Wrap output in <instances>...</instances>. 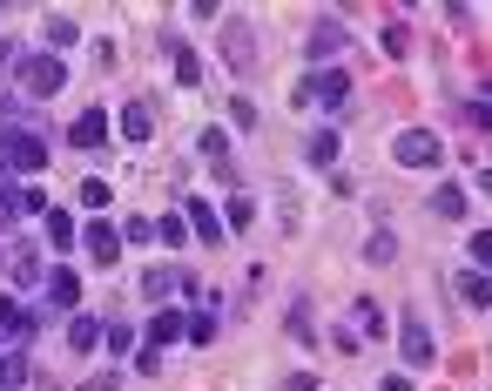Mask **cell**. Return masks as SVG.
<instances>
[{"instance_id":"277c9868","label":"cell","mask_w":492,"mask_h":391,"mask_svg":"<svg viewBox=\"0 0 492 391\" xmlns=\"http://www.w3.org/2000/svg\"><path fill=\"white\" fill-rule=\"evenodd\" d=\"M344 95H351V81L331 75V67H317V75L303 81V101H324V108H344Z\"/></svg>"},{"instance_id":"f1b7e54d","label":"cell","mask_w":492,"mask_h":391,"mask_svg":"<svg viewBox=\"0 0 492 391\" xmlns=\"http://www.w3.org/2000/svg\"><path fill=\"white\" fill-rule=\"evenodd\" d=\"M190 337H196V345H210V337H216V317H210V311L190 317Z\"/></svg>"},{"instance_id":"e0dca14e","label":"cell","mask_w":492,"mask_h":391,"mask_svg":"<svg viewBox=\"0 0 492 391\" xmlns=\"http://www.w3.org/2000/svg\"><path fill=\"white\" fill-rule=\"evenodd\" d=\"M176 283H182V277H176V270L162 263V270H149V277H142V291H149V297H169V291H176Z\"/></svg>"},{"instance_id":"5b68a950","label":"cell","mask_w":492,"mask_h":391,"mask_svg":"<svg viewBox=\"0 0 492 391\" xmlns=\"http://www.w3.org/2000/svg\"><path fill=\"white\" fill-rule=\"evenodd\" d=\"M41 162H47V149L34 135H7L0 142V169H41Z\"/></svg>"},{"instance_id":"2e32d148","label":"cell","mask_w":492,"mask_h":391,"mask_svg":"<svg viewBox=\"0 0 492 391\" xmlns=\"http://www.w3.org/2000/svg\"><path fill=\"white\" fill-rule=\"evenodd\" d=\"M67 337H75V351H95V345H101V324H95V317H75Z\"/></svg>"},{"instance_id":"44dd1931","label":"cell","mask_w":492,"mask_h":391,"mask_svg":"<svg viewBox=\"0 0 492 391\" xmlns=\"http://www.w3.org/2000/svg\"><path fill=\"white\" fill-rule=\"evenodd\" d=\"M21 378H27V358H14V351H7V358H0V391H14Z\"/></svg>"},{"instance_id":"1f68e13d","label":"cell","mask_w":492,"mask_h":391,"mask_svg":"<svg viewBox=\"0 0 492 391\" xmlns=\"http://www.w3.org/2000/svg\"><path fill=\"white\" fill-rule=\"evenodd\" d=\"M378 391H412V385H405V378H384V385H378Z\"/></svg>"},{"instance_id":"603a6c76","label":"cell","mask_w":492,"mask_h":391,"mask_svg":"<svg viewBox=\"0 0 492 391\" xmlns=\"http://www.w3.org/2000/svg\"><path fill=\"white\" fill-rule=\"evenodd\" d=\"M0 331H27V311L14 297H0Z\"/></svg>"},{"instance_id":"7a4b0ae2","label":"cell","mask_w":492,"mask_h":391,"mask_svg":"<svg viewBox=\"0 0 492 391\" xmlns=\"http://www.w3.org/2000/svg\"><path fill=\"white\" fill-rule=\"evenodd\" d=\"M21 81H27V95H55L67 81V67L55 55H34V61H21Z\"/></svg>"},{"instance_id":"d6986e66","label":"cell","mask_w":492,"mask_h":391,"mask_svg":"<svg viewBox=\"0 0 492 391\" xmlns=\"http://www.w3.org/2000/svg\"><path fill=\"white\" fill-rule=\"evenodd\" d=\"M432 210H438V216H466V196L446 182V190H432Z\"/></svg>"},{"instance_id":"9c48e42d","label":"cell","mask_w":492,"mask_h":391,"mask_svg":"<svg viewBox=\"0 0 492 391\" xmlns=\"http://www.w3.org/2000/svg\"><path fill=\"white\" fill-rule=\"evenodd\" d=\"M101 142H108V115L88 108V115L75 122V149H101Z\"/></svg>"},{"instance_id":"f546056e","label":"cell","mask_w":492,"mask_h":391,"mask_svg":"<svg viewBox=\"0 0 492 391\" xmlns=\"http://www.w3.org/2000/svg\"><path fill=\"white\" fill-rule=\"evenodd\" d=\"M108 351H115V358H122V351H135V331H128V324H115V331H108Z\"/></svg>"},{"instance_id":"52a82bcc","label":"cell","mask_w":492,"mask_h":391,"mask_svg":"<svg viewBox=\"0 0 492 391\" xmlns=\"http://www.w3.org/2000/svg\"><path fill=\"white\" fill-rule=\"evenodd\" d=\"M88 257H95V263H115V257H122V230H115V223H95V230H88Z\"/></svg>"},{"instance_id":"7402d4cb","label":"cell","mask_w":492,"mask_h":391,"mask_svg":"<svg viewBox=\"0 0 492 391\" xmlns=\"http://www.w3.org/2000/svg\"><path fill=\"white\" fill-rule=\"evenodd\" d=\"M75 34H81V27L67 21V14H55V21H47V41H55V47H75Z\"/></svg>"},{"instance_id":"4316f807","label":"cell","mask_w":492,"mask_h":391,"mask_svg":"<svg viewBox=\"0 0 492 391\" xmlns=\"http://www.w3.org/2000/svg\"><path fill=\"white\" fill-rule=\"evenodd\" d=\"M81 202H88V210H108V182H81Z\"/></svg>"},{"instance_id":"8fae6325","label":"cell","mask_w":492,"mask_h":391,"mask_svg":"<svg viewBox=\"0 0 492 391\" xmlns=\"http://www.w3.org/2000/svg\"><path fill=\"white\" fill-rule=\"evenodd\" d=\"M47 291H55L61 311H75V304H81V277H75V270H55V277H47Z\"/></svg>"},{"instance_id":"ba28073f","label":"cell","mask_w":492,"mask_h":391,"mask_svg":"<svg viewBox=\"0 0 492 391\" xmlns=\"http://www.w3.org/2000/svg\"><path fill=\"white\" fill-rule=\"evenodd\" d=\"M337 47H344V21H317V27H311V55H317V61H331Z\"/></svg>"},{"instance_id":"83f0119b","label":"cell","mask_w":492,"mask_h":391,"mask_svg":"<svg viewBox=\"0 0 492 391\" xmlns=\"http://www.w3.org/2000/svg\"><path fill=\"white\" fill-rule=\"evenodd\" d=\"M182 236H190V223H182V216H162V243L182 250Z\"/></svg>"},{"instance_id":"484cf974","label":"cell","mask_w":492,"mask_h":391,"mask_svg":"<svg viewBox=\"0 0 492 391\" xmlns=\"http://www.w3.org/2000/svg\"><path fill=\"white\" fill-rule=\"evenodd\" d=\"M364 257H371V263H392V257H398V243H392V236H371Z\"/></svg>"},{"instance_id":"7c38bea8","label":"cell","mask_w":492,"mask_h":391,"mask_svg":"<svg viewBox=\"0 0 492 391\" xmlns=\"http://www.w3.org/2000/svg\"><path fill=\"white\" fill-rule=\"evenodd\" d=\"M190 223H196L202 243H223V223H216V210H210V202H190Z\"/></svg>"},{"instance_id":"4dcf8cb0","label":"cell","mask_w":492,"mask_h":391,"mask_svg":"<svg viewBox=\"0 0 492 391\" xmlns=\"http://www.w3.org/2000/svg\"><path fill=\"white\" fill-rule=\"evenodd\" d=\"M81 391H115V371H101V378H88Z\"/></svg>"},{"instance_id":"6da1fadb","label":"cell","mask_w":492,"mask_h":391,"mask_svg":"<svg viewBox=\"0 0 492 391\" xmlns=\"http://www.w3.org/2000/svg\"><path fill=\"white\" fill-rule=\"evenodd\" d=\"M392 156H398L405 169H438V162H446V142H438L432 129H405L398 142H392Z\"/></svg>"},{"instance_id":"ac0fdd59","label":"cell","mask_w":492,"mask_h":391,"mask_svg":"<svg viewBox=\"0 0 492 391\" xmlns=\"http://www.w3.org/2000/svg\"><path fill=\"white\" fill-rule=\"evenodd\" d=\"M47 236L67 250V243H75V216H67V210H47Z\"/></svg>"},{"instance_id":"4fadbf2b","label":"cell","mask_w":492,"mask_h":391,"mask_svg":"<svg viewBox=\"0 0 492 391\" xmlns=\"http://www.w3.org/2000/svg\"><path fill=\"white\" fill-rule=\"evenodd\" d=\"M169 61H176V81H182V88H196V75H202V61L190 55V47H182V41H176V47H169Z\"/></svg>"},{"instance_id":"ffe728a7","label":"cell","mask_w":492,"mask_h":391,"mask_svg":"<svg viewBox=\"0 0 492 391\" xmlns=\"http://www.w3.org/2000/svg\"><path fill=\"white\" fill-rule=\"evenodd\" d=\"M311 162H337V129H317L311 135Z\"/></svg>"},{"instance_id":"d4e9b609","label":"cell","mask_w":492,"mask_h":391,"mask_svg":"<svg viewBox=\"0 0 492 391\" xmlns=\"http://www.w3.org/2000/svg\"><path fill=\"white\" fill-rule=\"evenodd\" d=\"M378 41H384V55H392V61L405 55V47H412V41H405V27H398V21H392V27H384V34H378Z\"/></svg>"},{"instance_id":"8992f818","label":"cell","mask_w":492,"mask_h":391,"mask_svg":"<svg viewBox=\"0 0 492 391\" xmlns=\"http://www.w3.org/2000/svg\"><path fill=\"white\" fill-rule=\"evenodd\" d=\"M432 358H438V351H432V331L418 324V317H405V365H418V371H425Z\"/></svg>"},{"instance_id":"5bb4252c","label":"cell","mask_w":492,"mask_h":391,"mask_svg":"<svg viewBox=\"0 0 492 391\" xmlns=\"http://www.w3.org/2000/svg\"><path fill=\"white\" fill-rule=\"evenodd\" d=\"M176 331H182V317L176 311H162L156 324H149V351H162V345H176Z\"/></svg>"},{"instance_id":"cb8c5ba5","label":"cell","mask_w":492,"mask_h":391,"mask_svg":"<svg viewBox=\"0 0 492 391\" xmlns=\"http://www.w3.org/2000/svg\"><path fill=\"white\" fill-rule=\"evenodd\" d=\"M459 297H466V304H486V297H492V291H486V277H479V270H472V277H459Z\"/></svg>"},{"instance_id":"3957f363","label":"cell","mask_w":492,"mask_h":391,"mask_svg":"<svg viewBox=\"0 0 492 391\" xmlns=\"http://www.w3.org/2000/svg\"><path fill=\"white\" fill-rule=\"evenodd\" d=\"M223 61L236 67V75H250V67H257V47H250V21H230V27H223Z\"/></svg>"},{"instance_id":"30bf717a","label":"cell","mask_w":492,"mask_h":391,"mask_svg":"<svg viewBox=\"0 0 492 391\" xmlns=\"http://www.w3.org/2000/svg\"><path fill=\"white\" fill-rule=\"evenodd\" d=\"M149 129H156L149 101H128V108H122V135H128V142H149Z\"/></svg>"},{"instance_id":"9a60e30c","label":"cell","mask_w":492,"mask_h":391,"mask_svg":"<svg viewBox=\"0 0 492 391\" xmlns=\"http://www.w3.org/2000/svg\"><path fill=\"white\" fill-rule=\"evenodd\" d=\"M34 277H41V257L27 243H14V283H34Z\"/></svg>"}]
</instances>
